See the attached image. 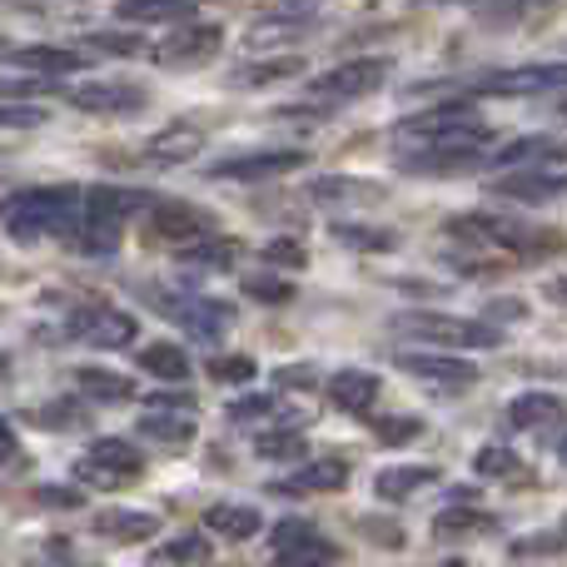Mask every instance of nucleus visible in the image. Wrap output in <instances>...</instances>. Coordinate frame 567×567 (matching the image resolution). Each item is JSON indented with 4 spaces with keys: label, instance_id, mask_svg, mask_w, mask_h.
<instances>
[{
    "label": "nucleus",
    "instance_id": "obj_1",
    "mask_svg": "<svg viewBox=\"0 0 567 567\" xmlns=\"http://www.w3.org/2000/svg\"><path fill=\"white\" fill-rule=\"evenodd\" d=\"M80 205H85V195L75 185H25L0 199V225L16 239L70 235L80 225Z\"/></svg>",
    "mask_w": 567,
    "mask_h": 567
},
{
    "label": "nucleus",
    "instance_id": "obj_2",
    "mask_svg": "<svg viewBox=\"0 0 567 567\" xmlns=\"http://www.w3.org/2000/svg\"><path fill=\"white\" fill-rule=\"evenodd\" d=\"M393 329L409 333L419 343H443V349H498L503 329L488 319H453V313H429V309H403L393 313Z\"/></svg>",
    "mask_w": 567,
    "mask_h": 567
},
{
    "label": "nucleus",
    "instance_id": "obj_3",
    "mask_svg": "<svg viewBox=\"0 0 567 567\" xmlns=\"http://www.w3.org/2000/svg\"><path fill=\"white\" fill-rule=\"evenodd\" d=\"M399 140H419V145H488V125L473 115V105H433L419 115L399 120Z\"/></svg>",
    "mask_w": 567,
    "mask_h": 567
},
{
    "label": "nucleus",
    "instance_id": "obj_4",
    "mask_svg": "<svg viewBox=\"0 0 567 567\" xmlns=\"http://www.w3.org/2000/svg\"><path fill=\"white\" fill-rule=\"evenodd\" d=\"M453 239H468V245H493V249H513V255H543V249H558V235H543L533 225L518 219H498V215H453L449 219Z\"/></svg>",
    "mask_w": 567,
    "mask_h": 567
},
{
    "label": "nucleus",
    "instance_id": "obj_5",
    "mask_svg": "<svg viewBox=\"0 0 567 567\" xmlns=\"http://www.w3.org/2000/svg\"><path fill=\"white\" fill-rule=\"evenodd\" d=\"M389 55H359V60H343V65L323 70V75L309 80V95L323 100V105H353V100L373 95V90L389 85Z\"/></svg>",
    "mask_w": 567,
    "mask_h": 567
},
{
    "label": "nucleus",
    "instance_id": "obj_6",
    "mask_svg": "<svg viewBox=\"0 0 567 567\" xmlns=\"http://www.w3.org/2000/svg\"><path fill=\"white\" fill-rule=\"evenodd\" d=\"M140 473H145V458L125 439H95L85 458L75 463V478L95 483V488H120V483H135Z\"/></svg>",
    "mask_w": 567,
    "mask_h": 567
},
{
    "label": "nucleus",
    "instance_id": "obj_7",
    "mask_svg": "<svg viewBox=\"0 0 567 567\" xmlns=\"http://www.w3.org/2000/svg\"><path fill=\"white\" fill-rule=\"evenodd\" d=\"M393 363H399V373H409V379H419L423 389L433 393H463L478 383V363L473 359H458V353H393Z\"/></svg>",
    "mask_w": 567,
    "mask_h": 567
},
{
    "label": "nucleus",
    "instance_id": "obj_8",
    "mask_svg": "<svg viewBox=\"0 0 567 567\" xmlns=\"http://www.w3.org/2000/svg\"><path fill=\"white\" fill-rule=\"evenodd\" d=\"M219 45H225V30L219 25H209V20H179L175 35L165 45H155V60L165 70H199L219 55Z\"/></svg>",
    "mask_w": 567,
    "mask_h": 567
},
{
    "label": "nucleus",
    "instance_id": "obj_9",
    "mask_svg": "<svg viewBox=\"0 0 567 567\" xmlns=\"http://www.w3.org/2000/svg\"><path fill=\"white\" fill-rule=\"evenodd\" d=\"M70 333H75L80 343H90V349H130L140 333V323L130 319L125 309H110V303H85V309L70 313Z\"/></svg>",
    "mask_w": 567,
    "mask_h": 567
},
{
    "label": "nucleus",
    "instance_id": "obj_10",
    "mask_svg": "<svg viewBox=\"0 0 567 567\" xmlns=\"http://www.w3.org/2000/svg\"><path fill=\"white\" fill-rule=\"evenodd\" d=\"M478 95H548V90H567V60H543V65H513L483 75Z\"/></svg>",
    "mask_w": 567,
    "mask_h": 567
},
{
    "label": "nucleus",
    "instance_id": "obj_11",
    "mask_svg": "<svg viewBox=\"0 0 567 567\" xmlns=\"http://www.w3.org/2000/svg\"><path fill=\"white\" fill-rule=\"evenodd\" d=\"M309 165V150H255V155H235L209 165V179H235V185H255V179H279Z\"/></svg>",
    "mask_w": 567,
    "mask_h": 567
},
{
    "label": "nucleus",
    "instance_id": "obj_12",
    "mask_svg": "<svg viewBox=\"0 0 567 567\" xmlns=\"http://www.w3.org/2000/svg\"><path fill=\"white\" fill-rule=\"evenodd\" d=\"M493 195L518 199V205H553L567 195V169L553 165H523V169H503L493 179Z\"/></svg>",
    "mask_w": 567,
    "mask_h": 567
},
{
    "label": "nucleus",
    "instance_id": "obj_13",
    "mask_svg": "<svg viewBox=\"0 0 567 567\" xmlns=\"http://www.w3.org/2000/svg\"><path fill=\"white\" fill-rule=\"evenodd\" d=\"M275 567H329L333 558H339V548H333L323 533H313L309 523L289 518L275 528Z\"/></svg>",
    "mask_w": 567,
    "mask_h": 567
},
{
    "label": "nucleus",
    "instance_id": "obj_14",
    "mask_svg": "<svg viewBox=\"0 0 567 567\" xmlns=\"http://www.w3.org/2000/svg\"><path fill=\"white\" fill-rule=\"evenodd\" d=\"M159 299V313H169V319H179L189 333H225V329H235V319L239 313L229 309V303H219V299H195V293H169V289H150Z\"/></svg>",
    "mask_w": 567,
    "mask_h": 567
},
{
    "label": "nucleus",
    "instance_id": "obj_15",
    "mask_svg": "<svg viewBox=\"0 0 567 567\" xmlns=\"http://www.w3.org/2000/svg\"><path fill=\"white\" fill-rule=\"evenodd\" d=\"M65 100L80 115H135V110H145L150 95L130 80H90V85L65 90Z\"/></svg>",
    "mask_w": 567,
    "mask_h": 567
},
{
    "label": "nucleus",
    "instance_id": "obj_16",
    "mask_svg": "<svg viewBox=\"0 0 567 567\" xmlns=\"http://www.w3.org/2000/svg\"><path fill=\"white\" fill-rule=\"evenodd\" d=\"M488 159L483 145H419L413 155H403L399 165L409 175H463V169H478Z\"/></svg>",
    "mask_w": 567,
    "mask_h": 567
},
{
    "label": "nucleus",
    "instance_id": "obj_17",
    "mask_svg": "<svg viewBox=\"0 0 567 567\" xmlns=\"http://www.w3.org/2000/svg\"><path fill=\"white\" fill-rule=\"evenodd\" d=\"M209 225H215V219L199 205H175V199H155V205H150V235L169 239V245H189V239L209 235Z\"/></svg>",
    "mask_w": 567,
    "mask_h": 567
},
{
    "label": "nucleus",
    "instance_id": "obj_18",
    "mask_svg": "<svg viewBox=\"0 0 567 567\" xmlns=\"http://www.w3.org/2000/svg\"><path fill=\"white\" fill-rule=\"evenodd\" d=\"M313 16H319V0H284V6H275L269 16H259L255 25H249V45L259 50L279 35H299V30L313 25Z\"/></svg>",
    "mask_w": 567,
    "mask_h": 567
},
{
    "label": "nucleus",
    "instance_id": "obj_19",
    "mask_svg": "<svg viewBox=\"0 0 567 567\" xmlns=\"http://www.w3.org/2000/svg\"><path fill=\"white\" fill-rule=\"evenodd\" d=\"M205 528L215 533L219 543H249L259 528H265V513H259L255 503H209Z\"/></svg>",
    "mask_w": 567,
    "mask_h": 567
},
{
    "label": "nucleus",
    "instance_id": "obj_20",
    "mask_svg": "<svg viewBox=\"0 0 567 567\" xmlns=\"http://www.w3.org/2000/svg\"><path fill=\"white\" fill-rule=\"evenodd\" d=\"M349 478H353L349 458H309V463H299L293 478L275 483V493H339Z\"/></svg>",
    "mask_w": 567,
    "mask_h": 567
},
{
    "label": "nucleus",
    "instance_id": "obj_21",
    "mask_svg": "<svg viewBox=\"0 0 567 567\" xmlns=\"http://www.w3.org/2000/svg\"><path fill=\"white\" fill-rule=\"evenodd\" d=\"M567 159V140H548V135H523L513 145L493 150L488 165L498 169H523V165H563Z\"/></svg>",
    "mask_w": 567,
    "mask_h": 567
},
{
    "label": "nucleus",
    "instance_id": "obj_22",
    "mask_svg": "<svg viewBox=\"0 0 567 567\" xmlns=\"http://www.w3.org/2000/svg\"><path fill=\"white\" fill-rule=\"evenodd\" d=\"M443 473L439 463H403V468H383L379 478H373V498L379 503H409L419 488H433Z\"/></svg>",
    "mask_w": 567,
    "mask_h": 567
},
{
    "label": "nucleus",
    "instance_id": "obj_23",
    "mask_svg": "<svg viewBox=\"0 0 567 567\" xmlns=\"http://www.w3.org/2000/svg\"><path fill=\"white\" fill-rule=\"evenodd\" d=\"M508 423L523 433H538V429H553V423H567V403L558 399V393H518V399L508 403Z\"/></svg>",
    "mask_w": 567,
    "mask_h": 567
},
{
    "label": "nucleus",
    "instance_id": "obj_24",
    "mask_svg": "<svg viewBox=\"0 0 567 567\" xmlns=\"http://www.w3.org/2000/svg\"><path fill=\"white\" fill-rule=\"evenodd\" d=\"M379 389H383L379 373H369V369H339L329 379V399L343 413H369L379 403Z\"/></svg>",
    "mask_w": 567,
    "mask_h": 567
},
{
    "label": "nucleus",
    "instance_id": "obj_25",
    "mask_svg": "<svg viewBox=\"0 0 567 567\" xmlns=\"http://www.w3.org/2000/svg\"><path fill=\"white\" fill-rule=\"evenodd\" d=\"M95 538H110V543H150V538H159V518H155V513L105 508V513H95Z\"/></svg>",
    "mask_w": 567,
    "mask_h": 567
},
{
    "label": "nucleus",
    "instance_id": "obj_26",
    "mask_svg": "<svg viewBox=\"0 0 567 567\" xmlns=\"http://www.w3.org/2000/svg\"><path fill=\"white\" fill-rule=\"evenodd\" d=\"M155 199L145 195V189H120V185H100L85 195V215L95 219H110V225H125L130 215H140V209H150Z\"/></svg>",
    "mask_w": 567,
    "mask_h": 567
},
{
    "label": "nucleus",
    "instance_id": "obj_27",
    "mask_svg": "<svg viewBox=\"0 0 567 567\" xmlns=\"http://www.w3.org/2000/svg\"><path fill=\"white\" fill-rule=\"evenodd\" d=\"M6 60L16 70H30V75H70V70L85 65V55L65 50V45H20V50H10Z\"/></svg>",
    "mask_w": 567,
    "mask_h": 567
},
{
    "label": "nucleus",
    "instance_id": "obj_28",
    "mask_svg": "<svg viewBox=\"0 0 567 567\" xmlns=\"http://www.w3.org/2000/svg\"><path fill=\"white\" fill-rule=\"evenodd\" d=\"M199 145H205V135L195 125H169L159 135H150L145 159H155V165H185V159L199 155Z\"/></svg>",
    "mask_w": 567,
    "mask_h": 567
},
{
    "label": "nucleus",
    "instance_id": "obj_29",
    "mask_svg": "<svg viewBox=\"0 0 567 567\" xmlns=\"http://www.w3.org/2000/svg\"><path fill=\"white\" fill-rule=\"evenodd\" d=\"M493 528H498V523H493L483 508H473L468 498H463V503L453 498V508H443L439 518H433V533H439L443 543H453V538L468 543V538H478V533H493Z\"/></svg>",
    "mask_w": 567,
    "mask_h": 567
},
{
    "label": "nucleus",
    "instance_id": "obj_30",
    "mask_svg": "<svg viewBox=\"0 0 567 567\" xmlns=\"http://www.w3.org/2000/svg\"><path fill=\"white\" fill-rule=\"evenodd\" d=\"M140 439L150 443H165V449H189L195 443V413H185L179 419V409H150L145 419H140Z\"/></svg>",
    "mask_w": 567,
    "mask_h": 567
},
{
    "label": "nucleus",
    "instance_id": "obj_31",
    "mask_svg": "<svg viewBox=\"0 0 567 567\" xmlns=\"http://www.w3.org/2000/svg\"><path fill=\"white\" fill-rule=\"evenodd\" d=\"M239 255H245V245L219 235H199L189 245H179V265H195V269H235Z\"/></svg>",
    "mask_w": 567,
    "mask_h": 567
},
{
    "label": "nucleus",
    "instance_id": "obj_32",
    "mask_svg": "<svg viewBox=\"0 0 567 567\" xmlns=\"http://www.w3.org/2000/svg\"><path fill=\"white\" fill-rule=\"evenodd\" d=\"M75 383H80V393L95 399V403H130L135 399V383H130L125 373H115V369H100V363L75 369Z\"/></svg>",
    "mask_w": 567,
    "mask_h": 567
},
{
    "label": "nucleus",
    "instance_id": "obj_33",
    "mask_svg": "<svg viewBox=\"0 0 567 567\" xmlns=\"http://www.w3.org/2000/svg\"><path fill=\"white\" fill-rule=\"evenodd\" d=\"M303 70L299 55H275V60H249V65H239L235 75H229V85L235 90H265V85H279V80H293Z\"/></svg>",
    "mask_w": 567,
    "mask_h": 567
},
{
    "label": "nucleus",
    "instance_id": "obj_34",
    "mask_svg": "<svg viewBox=\"0 0 567 567\" xmlns=\"http://www.w3.org/2000/svg\"><path fill=\"white\" fill-rule=\"evenodd\" d=\"M140 369L165 379V383H185L189 373H195V363H189V353L179 349V343L159 339V343H145V349H140Z\"/></svg>",
    "mask_w": 567,
    "mask_h": 567
},
{
    "label": "nucleus",
    "instance_id": "obj_35",
    "mask_svg": "<svg viewBox=\"0 0 567 567\" xmlns=\"http://www.w3.org/2000/svg\"><path fill=\"white\" fill-rule=\"evenodd\" d=\"M115 16L125 25H155V20H189V0H120Z\"/></svg>",
    "mask_w": 567,
    "mask_h": 567
},
{
    "label": "nucleus",
    "instance_id": "obj_36",
    "mask_svg": "<svg viewBox=\"0 0 567 567\" xmlns=\"http://www.w3.org/2000/svg\"><path fill=\"white\" fill-rule=\"evenodd\" d=\"M379 195L383 189L369 185V179H349V175L313 179V199H323V205H369V199H379Z\"/></svg>",
    "mask_w": 567,
    "mask_h": 567
},
{
    "label": "nucleus",
    "instance_id": "obj_37",
    "mask_svg": "<svg viewBox=\"0 0 567 567\" xmlns=\"http://www.w3.org/2000/svg\"><path fill=\"white\" fill-rule=\"evenodd\" d=\"M255 453L259 458H275V463H299L303 453H309V443H303V433H299V423H284V429H269V433H259L255 439Z\"/></svg>",
    "mask_w": 567,
    "mask_h": 567
},
{
    "label": "nucleus",
    "instance_id": "obj_38",
    "mask_svg": "<svg viewBox=\"0 0 567 567\" xmlns=\"http://www.w3.org/2000/svg\"><path fill=\"white\" fill-rule=\"evenodd\" d=\"M329 235H333V245L363 249V255H379V249L399 245V235H393V229H379V225H329Z\"/></svg>",
    "mask_w": 567,
    "mask_h": 567
},
{
    "label": "nucleus",
    "instance_id": "obj_39",
    "mask_svg": "<svg viewBox=\"0 0 567 567\" xmlns=\"http://www.w3.org/2000/svg\"><path fill=\"white\" fill-rule=\"evenodd\" d=\"M159 567H205L209 563V543L199 538V533H179L175 543H165V548L155 553Z\"/></svg>",
    "mask_w": 567,
    "mask_h": 567
},
{
    "label": "nucleus",
    "instance_id": "obj_40",
    "mask_svg": "<svg viewBox=\"0 0 567 567\" xmlns=\"http://www.w3.org/2000/svg\"><path fill=\"white\" fill-rule=\"evenodd\" d=\"M473 473L478 478H518V453L503 449V443H483L473 453Z\"/></svg>",
    "mask_w": 567,
    "mask_h": 567
},
{
    "label": "nucleus",
    "instance_id": "obj_41",
    "mask_svg": "<svg viewBox=\"0 0 567 567\" xmlns=\"http://www.w3.org/2000/svg\"><path fill=\"white\" fill-rule=\"evenodd\" d=\"M373 439L389 443V449L413 443V439H423V419H413V413H389V419H373Z\"/></svg>",
    "mask_w": 567,
    "mask_h": 567
},
{
    "label": "nucleus",
    "instance_id": "obj_42",
    "mask_svg": "<svg viewBox=\"0 0 567 567\" xmlns=\"http://www.w3.org/2000/svg\"><path fill=\"white\" fill-rule=\"evenodd\" d=\"M245 299H259V303H269V309H284V303H293V284L275 279V275H249L245 279Z\"/></svg>",
    "mask_w": 567,
    "mask_h": 567
},
{
    "label": "nucleus",
    "instance_id": "obj_43",
    "mask_svg": "<svg viewBox=\"0 0 567 567\" xmlns=\"http://www.w3.org/2000/svg\"><path fill=\"white\" fill-rule=\"evenodd\" d=\"M255 373H259V363L245 359V353H215L209 359V379L215 383H255Z\"/></svg>",
    "mask_w": 567,
    "mask_h": 567
},
{
    "label": "nucleus",
    "instance_id": "obj_44",
    "mask_svg": "<svg viewBox=\"0 0 567 567\" xmlns=\"http://www.w3.org/2000/svg\"><path fill=\"white\" fill-rule=\"evenodd\" d=\"M279 413V399H269V393H249V399H235L229 403V423H265Z\"/></svg>",
    "mask_w": 567,
    "mask_h": 567
},
{
    "label": "nucleus",
    "instance_id": "obj_45",
    "mask_svg": "<svg viewBox=\"0 0 567 567\" xmlns=\"http://www.w3.org/2000/svg\"><path fill=\"white\" fill-rule=\"evenodd\" d=\"M30 423H40V429H50V433H70L85 423V413H80L75 403H45V409L30 413Z\"/></svg>",
    "mask_w": 567,
    "mask_h": 567
},
{
    "label": "nucleus",
    "instance_id": "obj_46",
    "mask_svg": "<svg viewBox=\"0 0 567 567\" xmlns=\"http://www.w3.org/2000/svg\"><path fill=\"white\" fill-rule=\"evenodd\" d=\"M265 265L303 269V265H309V249H303L299 239H269V245H265Z\"/></svg>",
    "mask_w": 567,
    "mask_h": 567
},
{
    "label": "nucleus",
    "instance_id": "obj_47",
    "mask_svg": "<svg viewBox=\"0 0 567 567\" xmlns=\"http://www.w3.org/2000/svg\"><path fill=\"white\" fill-rule=\"evenodd\" d=\"M35 503H40V508L75 513V508H80V503H85V498H80V488H60V483H40V488H35Z\"/></svg>",
    "mask_w": 567,
    "mask_h": 567
},
{
    "label": "nucleus",
    "instance_id": "obj_48",
    "mask_svg": "<svg viewBox=\"0 0 567 567\" xmlns=\"http://www.w3.org/2000/svg\"><path fill=\"white\" fill-rule=\"evenodd\" d=\"M359 533L363 538H373L379 548H403V528L389 518H359Z\"/></svg>",
    "mask_w": 567,
    "mask_h": 567
},
{
    "label": "nucleus",
    "instance_id": "obj_49",
    "mask_svg": "<svg viewBox=\"0 0 567 567\" xmlns=\"http://www.w3.org/2000/svg\"><path fill=\"white\" fill-rule=\"evenodd\" d=\"M90 45L100 50V55H140V50H145V40L140 35H90Z\"/></svg>",
    "mask_w": 567,
    "mask_h": 567
},
{
    "label": "nucleus",
    "instance_id": "obj_50",
    "mask_svg": "<svg viewBox=\"0 0 567 567\" xmlns=\"http://www.w3.org/2000/svg\"><path fill=\"white\" fill-rule=\"evenodd\" d=\"M0 125H6V130H35V125H45V110H35V105H0Z\"/></svg>",
    "mask_w": 567,
    "mask_h": 567
},
{
    "label": "nucleus",
    "instance_id": "obj_51",
    "mask_svg": "<svg viewBox=\"0 0 567 567\" xmlns=\"http://www.w3.org/2000/svg\"><path fill=\"white\" fill-rule=\"evenodd\" d=\"M16 463H25V453H20V439H16V423L0 413V468H16Z\"/></svg>",
    "mask_w": 567,
    "mask_h": 567
},
{
    "label": "nucleus",
    "instance_id": "obj_52",
    "mask_svg": "<svg viewBox=\"0 0 567 567\" xmlns=\"http://www.w3.org/2000/svg\"><path fill=\"white\" fill-rule=\"evenodd\" d=\"M558 548H563V528L558 533H533V538H523L513 553H518V558H533V553H558Z\"/></svg>",
    "mask_w": 567,
    "mask_h": 567
},
{
    "label": "nucleus",
    "instance_id": "obj_53",
    "mask_svg": "<svg viewBox=\"0 0 567 567\" xmlns=\"http://www.w3.org/2000/svg\"><path fill=\"white\" fill-rule=\"evenodd\" d=\"M518 319H528V303L523 299H493L488 303V323H518Z\"/></svg>",
    "mask_w": 567,
    "mask_h": 567
},
{
    "label": "nucleus",
    "instance_id": "obj_54",
    "mask_svg": "<svg viewBox=\"0 0 567 567\" xmlns=\"http://www.w3.org/2000/svg\"><path fill=\"white\" fill-rule=\"evenodd\" d=\"M150 409H185V413H195V393H179V389H169V393H150Z\"/></svg>",
    "mask_w": 567,
    "mask_h": 567
},
{
    "label": "nucleus",
    "instance_id": "obj_55",
    "mask_svg": "<svg viewBox=\"0 0 567 567\" xmlns=\"http://www.w3.org/2000/svg\"><path fill=\"white\" fill-rule=\"evenodd\" d=\"M275 379L284 383V389H303V383H299V379H313V369H309V363H303V369H279V373H275Z\"/></svg>",
    "mask_w": 567,
    "mask_h": 567
},
{
    "label": "nucleus",
    "instance_id": "obj_56",
    "mask_svg": "<svg viewBox=\"0 0 567 567\" xmlns=\"http://www.w3.org/2000/svg\"><path fill=\"white\" fill-rule=\"evenodd\" d=\"M548 299H553V303H567V279H553V284H548Z\"/></svg>",
    "mask_w": 567,
    "mask_h": 567
},
{
    "label": "nucleus",
    "instance_id": "obj_57",
    "mask_svg": "<svg viewBox=\"0 0 567 567\" xmlns=\"http://www.w3.org/2000/svg\"><path fill=\"white\" fill-rule=\"evenodd\" d=\"M558 458H563V463H567V439H563V443H558Z\"/></svg>",
    "mask_w": 567,
    "mask_h": 567
},
{
    "label": "nucleus",
    "instance_id": "obj_58",
    "mask_svg": "<svg viewBox=\"0 0 567 567\" xmlns=\"http://www.w3.org/2000/svg\"><path fill=\"white\" fill-rule=\"evenodd\" d=\"M0 373H6V353H0Z\"/></svg>",
    "mask_w": 567,
    "mask_h": 567
}]
</instances>
